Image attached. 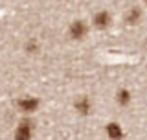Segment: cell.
Masks as SVG:
<instances>
[{
	"label": "cell",
	"instance_id": "cell-7",
	"mask_svg": "<svg viewBox=\"0 0 147 140\" xmlns=\"http://www.w3.org/2000/svg\"><path fill=\"white\" fill-rule=\"evenodd\" d=\"M116 100H118V103H119V105H127L129 101H131V94H129V90L121 88V90H118Z\"/></svg>",
	"mask_w": 147,
	"mask_h": 140
},
{
	"label": "cell",
	"instance_id": "cell-4",
	"mask_svg": "<svg viewBox=\"0 0 147 140\" xmlns=\"http://www.w3.org/2000/svg\"><path fill=\"white\" fill-rule=\"evenodd\" d=\"M107 137H109L110 140H121V138H123V129H121V125L116 124V122L109 124V125H107Z\"/></svg>",
	"mask_w": 147,
	"mask_h": 140
},
{
	"label": "cell",
	"instance_id": "cell-1",
	"mask_svg": "<svg viewBox=\"0 0 147 140\" xmlns=\"http://www.w3.org/2000/svg\"><path fill=\"white\" fill-rule=\"evenodd\" d=\"M33 137V124L24 120L18 124V127L15 129V140H31Z\"/></svg>",
	"mask_w": 147,
	"mask_h": 140
},
{
	"label": "cell",
	"instance_id": "cell-8",
	"mask_svg": "<svg viewBox=\"0 0 147 140\" xmlns=\"http://www.w3.org/2000/svg\"><path fill=\"white\" fill-rule=\"evenodd\" d=\"M140 17H142V13H140V9H136V7H132L131 11H129V15H127V22L129 24H136L138 20H140Z\"/></svg>",
	"mask_w": 147,
	"mask_h": 140
},
{
	"label": "cell",
	"instance_id": "cell-5",
	"mask_svg": "<svg viewBox=\"0 0 147 140\" xmlns=\"http://www.w3.org/2000/svg\"><path fill=\"white\" fill-rule=\"evenodd\" d=\"M110 24V15L107 11H99V13H96V17H94V26L96 28H99V30H103V28H107Z\"/></svg>",
	"mask_w": 147,
	"mask_h": 140
},
{
	"label": "cell",
	"instance_id": "cell-2",
	"mask_svg": "<svg viewBox=\"0 0 147 140\" xmlns=\"http://www.w3.org/2000/svg\"><path fill=\"white\" fill-rule=\"evenodd\" d=\"M17 105H18V109H20L22 113H35L37 107H39V100L33 98V96H24V98H20V100L17 101Z\"/></svg>",
	"mask_w": 147,
	"mask_h": 140
},
{
	"label": "cell",
	"instance_id": "cell-3",
	"mask_svg": "<svg viewBox=\"0 0 147 140\" xmlns=\"http://www.w3.org/2000/svg\"><path fill=\"white\" fill-rule=\"evenodd\" d=\"M86 31H88V28L83 20H74L72 26H70V37L72 39H83V37L86 35Z\"/></svg>",
	"mask_w": 147,
	"mask_h": 140
},
{
	"label": "cell",
	"instance_id": "cell-9",
	"mask_svg": "<svg viewBox=\"0 0 147 140\" xmlns=\"http://www.w3.org/2000/svg\"><path fill=\"white\" fill-rule=\"evenodd\" d=\"M145 2H147V0H145Z\"/></svg>",
	"mask_w": 147,
	"mask_h": 140
},
{
	"label": "cell",
	"instance_id": "cell-6",
	"mask_svg": "<svg viewBox=\"0 0 147 140\" xmlns=\"http://www.w3.org/2000/svg\"><path fill=\"white\" fill-rule=\"evenodd\" d=\"M76 109H77V113H81V114H88V113H90V109H92L90 100H88L86 96H81L79 100L76 101Z\"/></svg>",
	"mask_w": 147,
	"mask_h": 140
}]
</instances>
